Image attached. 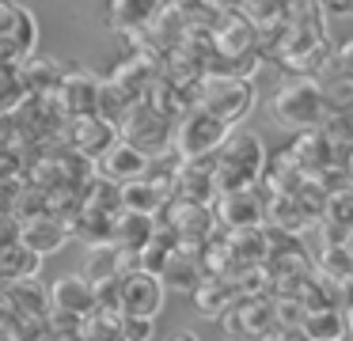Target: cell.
Returning <instances> with one entry per match:
<instances>
[{"label": "cell", "mask_w": 353, "mask_h": 341, "mask_svg": "<svg viewBox=\"0 0 353 341\" xmlns=\"http://www.w3.org/2000/svg\"><path fill=\"white\" fill-rule=\"evenodd\" d=\"M266 174V144L251 129H232L228 141L213 152V186L216 194L232 189H254V182Z\"/></svg>", "instance_id": "6da1fadb"}, {"label": "cell", "mask_w": 353, "mask_h": 341, "mask_svg": "<svg viewBox=\"0 0 353 341\" xmlns=\"http://www.w3.org/2000/svg\"><path fill=\"white\" fill-rule=\"evenodd\" d=\"M270 110H274V118L281 121L285 129L307 133V129H319L323 121H327L330 99H327V91H323V83H315L312 76H292V80H285L281 87H277Z\"/></svg>", "instance_id": "7a4b0ae2"}, {"label": "cell", "mask_w": 353, "mask_h": 341, "mask_svg": "<svg viewBox=\"0 0 353 341\" xmlns=\"http://www.w3.org/2000/svg\"><path fill=\"white\" fill-rule=\"evenodd\" d=\"M232 125L205 110V106H190V110L179 118V129H175V148H179V159H209L224 141H228Z\"/></svg>", "instance_id": "3957f363"}, {"label": "cell", "mask_w": 353, "mask_h": 341, "mask_svg": "<svg viewBox=\"0 0 353 341\" xmlns=\"http://www.w3.org/2000/svg\"><path fill=\"white\" fill-rule=\"evenodd\" d=\"M254 99L259 95H254V83L247 80V76H221L216 72L213 80H205L198 106H205L213 118L236 125V121H243L247 114L254 110Z\"/></svg>", "instance_id": "277c9868"}, {"label": "cell", "mask_w": 353, "mask_h": 341, "mask_svg": "<svg viewBox=\"0 0 353 341\" xmlns=\"http://www.w3.org/2000/svg\"><path fill=\"white\" fill-rule=\"evenodd\" d=\"M39 42V23L16 0H0V65H23Z\"/></svg>", "instance_id": "5b68a950"}, {"label": "cell", "mask_w": 353, "mask_h": 341, "mask_svg": "<svg viewBox=\"0 0 353 341\" xmlns=\"http://www.w3.org/2000/svg\"><path fill=\"white\" fill-rule=\"evenodd\" d=\"M228 341H259V338H274L277 322H274V300L262 296H243L236 300L228 311L221 315Z\"/></svg>", "instance_id": "8992f818"}, {"label": "cell", "mask_w": 353, "mask_h": 341, "mask_svg": "<svg viewBox=\"0 0 353 341\" xmlns=\"http://www.w3.org/2000/svg\"><path fill=\"white\" fill-rule=\"evenodd\" d=\"M168 288L156 273H125L118 277V315H141V318H156L163 311Z\"/></svg>", "instance_id": "52a82bcc"}, {"label": "cell", "mask_w": 353, "mask_h": 341, "mask_svg": "<svg viewBox=\"0 0 353 341\" xmlns=\"http://www.w3.org/2000/svg\"><path fill=\"white\" fill-rule=\"evenodd\" d=\"M57 110L65 118H84V114H99V95H103V83L95 80L92 72L77 68V72H65L61 83H57Z\"/></svg>", "instance_id": "ba28073f"}, {"label": "cell", "mask_w": 353, "mask_h": 341, "mask_svg": "<svg viewBox=\"0 0 353 341\" xmlns=\"http://www.w3.org/2000/svg\"><path fill=\"white\" fill-rule=\"evenodd\" d=\"M99 174L110 182H118V186H122V182H133V178H145L148 174V152H141L133 141L118 136V141L99 156Z\"/></svg>", "instance_id": "9c48e42d"}, {"label": "cell", "mask_w": 353, "mask_h": 341, "mask_svg": "<svg viewBox=\"0 0 353 341\" xmlns=\"http://www.w3.org/2000/svg\"><path fill=\"white\" fill-rule=\"evenodd\" d=\"M216 220H221L228 231L262 227V220H266V205L259 201L254 189H232V194L216 197Z\"/></svg>", "instance_id": "30bf717a"}, {"label": "cell", "mask_w": 353, "mask_h": 341, "mask_svg": "<svg viewBox=\"0 0 353 341\" xmlns=\"http://www.w3.org/2000/svg\"><path fill=\"white\" fill-rule=\"evenodd\" d=\"M69 144L80 152V156H92L99 159L110 144L118 141V125L107 121L103 114H84V118H69Z\"/></svg>", "instance_id": "8fae6325"}, {"label": "cell", "mask_w": 353, "mask_h": 341, "mask_svg": "<svg viewBox=\"0 0 353 341\" xmlns=\"http://www.w3.org/2000/svg\"><path fill=\"white\" fill-rule=\"evenodd\" d=\"M163 0H110L107 4V27L118 34H137L148 30L163 15Z\"/></svg>", "instance_id": "7c38bea8"}, {"label": "cell", "mask_w": 353, "mask_h": 341, "mask_svg": "<svg viewBox=\"0 0 353 341\" xmlns=\"http://www.w3.org/2000/svg\"><path fill=\"white\" fill-rule=\"evenodd\" d=\"M152 235H156V216H148V212L122 209V212H114V220H110V242H114L118 250L141 254V250L152 242Z\"/></svg>", "instance_id": "4fadbf2b"}, {"label": "cell", "mask_w": 353, "mask_h": 341, "mask_svg": "<svg viewBox=\"0 0 353 341\" xmlns=\"http://www.w3.org/2000/svg\"><path fill=\"white\" fill-rule=\"evenodd\" d=\"M46 292H50V307H57V311H72L80 318H88L95 311V292H92V280L84 273H65Z\"/></svg>", "instance_id": "5bb4252c"}, {"label": "cell", "mask_w": 353, "mask_h": 341, "mask_svg": "<svg viewBox=\"0 0 353 341\" xmlns=\"http://www.w3.org/2000/svg\"><path fill=\"white\" fill-rule=\"evenodd\" d=\"M254 38H259L254 19H247L239 12H228L221 19V27L213 30V50H216V57H251Z\"/></svg>", "instance_id": "9a60e30c"}, {"label": "cell", "mask_w": 353, "mask_h": 341, "mask_svg": "<svg viewBox=\"0 0 353 341\" xmlns=\"http://www.w3.org/2000/svg\"><path fill=\"white\" fill-rule=\"evenodd\" d=\"M19 242H23L27 250H34L39 258H46V254H54V250H61L65 242H69V227H65L61 220L39 212V216L23 220V227H19Z\"/></svg>", "instance_id": "2e32d148"}, {"label": "cell", "mask_w": 353, "mask_h": 341, "mask_svg": "<svg viewBox=\"0 0 353 341\" xmlns=\"http://www.w3.org/2000/svg\"><path fill=\"white\" fill-rule=\"evenodd\" d=\"M236 300H239V288L224 277H201L198 288H194V307H198L201 318H221Z\"/></svg>", "instance_id": "e0dca14e"}, {"label": "cell", "mask_w": 353, "mask_h": 341, "mask_svg": "<svg viewBox=\"0 0 353 341\" xmlns=\"http://www.w3.org/2000/svg\"><path fill=\"white\" fill-rule=\"evenodd\" d=\"M330 141H327V133H319V129H307L304 136H300L296 144H292V156H289V163L296 167L300 174H319V171H327L330 167Z\"/></svg>", "instance_id": "ac0fdd59"}, {"label": "cell", "mask_w": 353, "mask_h": 341, "mask_svg": "<svg viewBox=\"0 0 353 341\" xmlns=\"http://www.w3.org/2000/svg\"><path fill=\"white\" fill-rule=\"evenodd\" d=\"M304 333L312 341H345V311H338L334 303L330 307H307V315H304Z\"/></svg>", "instance_id": "d6986e66"}, {"label": "cell", "mask_w": 353, "mask_h": 341, "mask_svg": "<svg viewBox=\"0 0 353 341\" xmlns=\"http://www.w3.org/2000/svg\"><path fill=\"white\" fill-rule=\"evenodd\" d=\"M118 201H122V209L156 216V212L163 209V186L160 182H145V178L122 182V186H118Z\"/></svg>", "instance_id": "ffe728a7"}, {"label": "cell", "mask_w": 353, "mask_h": 341, "mask_svg": "<svg viewBox=\"0 0 353 341\" xmlns=\"http://www.w3.org/2000/svg\"><path fill=\"white\" fill-rule=\"evenodd\" d=\"M19 76H23L27 83V95H54L57 83H61V65L50 57H27L23 65H19Z\"/></svg>", "instance_id": "44dd1931"}, {"label": "cell", "mask_w": 353, "mask_h": 341, "mask_svg": "<svg viewBox=\"0 0 353 341\" xmlns=\"http://www.w3.org/2000/svg\"><path fill=\"white\" fill-rule=\"evenodd\" d=\"M39 265H42V258L34 250H27L19 239L0 250V273L8 280H34L39 277Z\"/></svg>", "instance_id": "7402d4cb"}, {"label": "cell", "mask_w": 353, "mask_h": 341, "mask_svg": "<svg viewBox=\"0 0 353 341\" xmlns=\"http://www.w3.org/2000/svg\"><path fill=\"white\" fill-rule=\"evenodd\" d=\"M163 288H179V292H194L201 280V265L194 254H183V250H175V254L168 258V265H163L160 273Z\"/></svg>", "instance_id": "603a6c76"}, {"label": "cell", "mask_w": 353, "mask_h": 341, "mask_svg": "<svg viewBox=\"0 0 353 341\" xmlns=\"http://www.w3.org/2000/svg\"><path fill=\"white\" fill-rule=\"evenodd\" d=\"M8 303H12V307H16L23 318H46V311H50V292H42L34 280H12Z\"/></svg>", "instance_id": "cb8c5ba5"}, {"label": "cell", "mask_w": 353, "mask_h": 341, "mask_svg": "<svg viewBox=\"0 0 353 341\" xmlns=\"http://www.w3.org/2000/svg\"><path fill=\"white\" fill-rule=\"evenodd\" d=\"M84 277L92 280H107L118 277V247L114 242H88V254H84Z\"/></svg>", "instance_id": "d4e9b609"}, {"label": "cell", "mask_w": 353, "mask_h": 341, "mask_svg": "<svg viewBox=\"0 0 353 341\" xmlns=\"http://www.w3.org/2000/svg\"><path fill=\"white\" fill-rule=\"evenodd\" d=\"M80 338H84V341H125L122 315H114V311H92V315L84 318Z\"/></svg>", "instance_id": "484cf974"}, {"label": "cell", "mask_w": 353, "mask_h": 341, "mask_svg": "<svg viewBox=\"0 0 353 341\" xmlns=\"http://www.w3.org/2000/svg\"><path fill=\"white\" fill-rule=\"evenodd\" d=\"M323 212H327V220H330L334 227L353 231V186H338L334 194H327Z\"/></svg>", "instance_id": "4316f807"}, {"label": "cell", "mask_w": 353, "mask_h": 341, "mask_svg": "<svg viewBox=\"0 0 353 341\" xmlns=\"http://www.w3.org/2000/svg\"><path fill=\"white\" fill-rule=\"evenodd\" d=\"M304 315H307V307H304V300H300L296 292H281L274 300V322L277 326H300Z\"/></svg>", "instance_id": "83f0119b"}, {"label": "cell", "mask_w": 353, "mask_h": 341, "mask_svg": "<svg viewBox=\"0 0 353 341\" xmlns=\"http://www.w3.org/2000/svg\"><path fill=\"white\" fill-rule=\"evenodd\" d=\"M122 333H125V341H152V333H156V318L122 315Z\"/></svg>", "instance_id": "f1b7e54d"}, {"label": "cell", "mask_w": 353, "mask_h": 341, "mask_svg": "<svg viewBox=\"0 0 353 341\" xmlns=\"http://www.w3.org/2000/svg\"><path fill=\"white\" fill-rule=\"evenodd\" d=\"M92 292H95V311H114L118 315V277L95 280Z\"/></svg>", "instance_id": "f546056e"}, {"label": "cell", "mask_w": 353, "mask_h": 341, "mask_svg": "<svg viewBox=\"0 0 353 341\" xmlns=\"http://www.w3.org/2000/svg\"><path fill=\"white\" fill-rule=\"evenodd\" d=\"M274 341H312V338L304 333V326H277Z\"/></svg>", "instance_id": "4dcf8cb0"}, {"label": "cell", "mask_w": 353, "mask_h": 341, "mask_svg": "<svg viewBox=\"0 0 353 341\" xmlns=\"http://www.w3.org/2000/svg\"><path fill=\"white\" fill-rule=\"evenodd\" d=\"M327 15H353V0H319Z\"/></svg>", "instance_id": "1f68e13d"}, {"label": "cell", "mask_w": 353, "mask_h": 341, "mask_svg": "<svg viewBox=\"0 0 353 341\" xmlns=\"http://www.w3.org/2000/svg\"><path fill=\"white\" fill-rule=\"evenodd\" d=\"M168 341H201V338H198V333H194V330H175V333H171Z\"/></svg>", "instance_id": "d6a6232c"}, {"label": "cell", "mask_w": 353, "mask_h": 341, "mask_svg": "<svg viewBox=\"0 0 353 341\" xmlns=\"http://www.w3.org/2000/svg\"><path fill=\"white\" fill-rule=\"evenodd\" d=\"M201 4H205V8H232L236 0H201Z\"/></svg>", "instance_id": "836d02e7"}, {"label": "cell", "mask_w": 353, "mask_h": 341, "mask_svg": "<svg viewBox=\"0 0 353 341\" xmlns=\"http://www.w3.org/2000/svg\"><path fill=\"white\" fill-rule=\"evenodd\" d=\"M345 330L353 333V303H350V311H345Z\"/></svg>", "instance_id": "e575fe53"}, {"label": "cell", "mask_w": 353, "mask_h": 341, "mask_svg": "<svg viewBox=\"0 0 353 341\" xmlns=\"http://www.w3.org/2000/svg\"><path fill=\"white\" fill-rule=\"evenodd\" d=\"M350 174H353V156H350Z\"/></svg>", "instance_id": "d590c367"}, {"label": "cell", "mask_w": 353, "mask_h": 341, "mask_svg": "<svg viewBox=\"0 0 353 341\" xmlns=\"http://www.w3.org/2000/svg\"><path fill=\"white\" fill-rule=\"evenodd\" d=\"M345 247H350V254H353V242H345Z\"/></svg>", "instance_id": "8d00e7d4"}, {"label": "cell", "mask_w": 353, "mask_h": 341, "mask_svg": "<svg viewBox=\"0 0 353 341\" xmlns=\"http://www.w3.org/2000/svg\"><path fill=\"white\" fill-rule=\"evenodd\" d=\"M259 341H274V338H259Z\"/></svg>", "instance_id": "74e56055"}]
</instances>
